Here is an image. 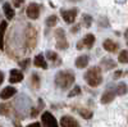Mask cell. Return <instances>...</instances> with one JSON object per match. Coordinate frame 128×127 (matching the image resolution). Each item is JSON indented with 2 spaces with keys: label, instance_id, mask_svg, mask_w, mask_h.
I'll use <instances>...</instances> for the list:
<instances>
[{
  "label": "cell",
  "instance_id": "obj_1",
  "mask_svg": "<svg viewBox=\"0 0 128 127\" xmlns=\"http://www.w3.org/2000/svg\"><path fill=\"white\" fill-rule=\"evenodd\" d=\"M74 80H76V77L72 73V71H60L55 76V85L62 90H67L74 83Z\"/></svg>",
  "mask_w": 128,
  "mask_h": 127
},
{
  "label": "cell",
  "instance_id": "obj_2",
  "mask_svg": "<svg viewBox=\"0 0 128 127\" xmlns=\"http://www.w3.org/2000/svg\"><path fill=\"white\" fill-rule=\"evenodd\" d=\"M84 80L86 82L90 85L91 87H96L102 82V75H101V69L100 67L95 66V67H91L87 69V72L84 73Z\"/></svg>",
  "mask_w": 128,
  "mask_h": 127
},
{
  "label": "cell",
  "instance_id": "obj_3",
  "mask_svg": "<svg viewBox=\"0 0 128 127\" xmlns=\"http://www.w3.org/2000/svg\"><path fill=\"white\" fill-rule=\"evenodd\" d=\"M37 45V31L34 26L28 25L24 31V49L26 51L34 50Z\"/></svg>",
  "mask_w": 128,
  "mask_h": 127
},
{
  "label": "cell",
  "instance_id": "obj_4",
  "mask_svg": "<svg viewBox=\"0 0 128 127\" xmlns=\"http://www.w3.org/2000/svg\"><path fill=\"white\" fill-rule=\"evenodd\" d=\"M55 39H56V49H59V50H66V49H68L69 44L67 42L66 32L63 31V28L55 30Z\"/></svg>",
  "mask_w": 128,
  "mask_h": 127
},
{
  "label": "cell",
  "instance_id": "obj_5",
  "mask_svg": "<svg viewBox=\"0 0 128 127\" xmlns=\"http://www.w3.org/2000/svg\"><path fill=\"white\" fill-rule=\"evenodd\" d=\"M41 123L44 127H59L58 121L50 112H44L41 114Z\"/></svg>",
  "mask_w": 128,
  "mask_h": 127
},
{
  "label": "cell",
  "instance_id": "obj_6",
  "mask_svg": "<svg viewBox=\"0 0 128 127\" xmlns=\"http://www.w3.org/2000/svg\"><path fill=\"white\" fill-rule=\"evenodd\" d=\"M60 14H62V18L66 21L67 23H73L76 17H77V14H78V10L74 9V8L69 9V10H62Z\"/></svg>",
  "mask_w": 128,
  "mask_h": 127
},
{
  "label": "cell",
  "instance_id": "obj_7",
  "mask_svg": "<svg viewBox=\"0 0 128 127\" xmlns=\"http://www.w3.org/2000/svg\"><path fill=\"white\" fill-rule=\"evenodd\" d=\"M26 13H27V17L30 19H37L38 16H40V5L38 4H35V3L30 4L27 7Z\"/></svg>",
  "mask_w": 128,
  "mask_h": 127
},
{
  "label": "cell",
  "instance_id": "obj_8",
  "mask_svg": "<svg viewBox=\"0 0 128 127\" xmlns=\"http://www.w3.org/2000/svg\"><path fill=\"white\" fill-rule=\"evenodd\" d=\"M115 95H116L115 89H113V87L106 89V90L104 91V94H102V96H101V103H102V104H109V103H112V101L114 100V98H115Z\"/></svg>",
  "mask_w": 128,
  "mask_h": 127
},
{
  "label": "cell",
  "instance_id": "obj_9",
  "mask_svg": "<svg viewBox=\"0 0 128 127\" xmlns=\"http://www.w3.org/2000/svg\"><path fill=\"white\" fill-rule=\"evenodd\" d=\"M60 126L62 127H80V123L70 115H63L60 118Z\"/></svg>",
  "mask_w": 128,
  "mask_h": 127
},
{
  "label": "cell",
  "instance_id": "obj_10",
  "mask_svg": "<svg viewBox=\"0 0 128 127\" xmlns=\"http://www.w3.org/2000/svg\"><path fill=\"white\" fill-rule=\"evenodd\" d=\"M102 48L106 51H109V53H115V51L119 50V44L115 42V41H113V40H110V39H106L102 42Z\"/></svg>",
  "mask_w": 128,
  "mask_h": 127
},
{
  "label": "cell",
  "instance_id": "obj_11",
  "mask_svg": "<svg viewBox=\"0 0 128 127\" xmlns=\"http://www.w3.org/2000/svg\"><path fill=\"white\" fill-rule=\"evenodd\" d=\"M23 80V73L19 69H12L10 71V77H9V82L10 83H17Z\"/></svg>",
  "mask_w": 128,
  "mask_h": 127
},
{
  "label": "cell",
  "instance_id": "obj_12",
  "mask_svg": "<svg viewBox=\"0 0 128 127\" xmlns=\"http://www.w3.org/2000/svg\"><path fill=\"white\" fill-rule=\"evenodd\" d=\"M14 94H17V89L16 87H12V86H6L2 90V92H0V98H2L3 100L5 99H9L12 98Z\"/></svg>",
  "mask_w": 128,
  "mask_h": 127
},
{
  "label": "cell",
  "instance_id": "obj_13",
  "mask_svg": "<svg viewBox=\"0 0 128 127\" xmlns=\"http://www.w3.org/2000/svg\"><path fill=\"white\" fill-rule=\"evenodd\" d=\"M100 66H101L105 71H109V69H113V68L116 67V63H115L113 59H110V58H102L101 62H100Z\"/></svg>",
  "mask_w": 128,
  "mask_h": 127
},
{
  "label": "cell",
  "instance_id": "obj_14",
  "mask_svg": "<svg viewBox=\"0 0 128 127\" xmlns=\"http://www.w3.org/2000/svg\"><path fill=\"white\" fill-rule=\"evenodd\" d=\"M13 112V105L10 103H2L0 104V114L2 115H5V117H8V115H10Z\"/></svg>",
  "mask_w": 128,
  "mask_h": 127
},
{
  "label": "cell",
  "instance_id": "obj_15",
  "mask_svg": "<svg viewBox=\"0 0 128 127\" xmlns=\"http://www.w3.org/2000/svg\"><path fill=\"white\" fill-rule=\"evenodd\" d=\"M82 44H83V46L86 49H91L94 46V44H95V36L92 34H87L82 39Z\"/></svg>",
  "mask_w": 128,
  "mask_h": 127
},
{
  "label": "cell",
  "instance_id": "obj_16",
  "mask_svg": "<svg viewBox=\"0 0 128 127\" xmlns=\"http://www.w3.org/2000/svg\"><path fill=\"white\" fill-rule=\"evenodd\" d=\"M34 64H35L36 67H38V68H42V69H46V68H48V64H46L45 58H44V55H42V54H38V55L35 57Z\"/></svg>",
  "mask_w": 128,
  "mask_h": 127
},
{
  "label": "cell",
  "instance_id": "obj_17",
  "mask_svg": "<svg viewBox=\"0 0 128 127\" xmlns=\"http://www.w3.org/2000/svg\"><path fill=\"white\" fill-rule=\"evenodd\" d=\"M88 57L87 55H80L77 59H76V67L77 68H86L87 67V64H88Z\"/></svg>",
  "mask_w": 128,
  "mask_h": 127
},
{
  "label": "cell",
  "instance_id": "obj_18",
  "mask_svg": "<svg viewBox=\"0 0 128 127\" xmlns=\"http://www.w3.org/2000/svg\"><path fill=\"white\" fill-rule=\"evenodd\" d=\"M8 27V22H2L0 23V50H4V35H5V30Z\"/></svg>",
  "mask_w": 128,
  "mask_h": 127
},
{
  "label": "cell",
  "instance_id": "obj_19",
  "mask_svg": "<svg viewBox=\"0 0 128 127\" xmlns=\"http://www.w3.org/2000/svg\"><path fill=\"white\" fill-rule=\"evenodd\" d=\"M3 10H4V14L8 19H13L14 18V10L12 9V7H10L9 3H4L3 5Z\"/></svg>",
  "mask_w": 128,
  "mask_h": 127
},
{
  "label": "cell",
  "instance_id": "obj_20",
  "mask_svg": "<svg viewBox=\"0 0 128 127\" xmlns=\"http://www.w3.org/2000/svg\"><path fill=\"white\" fill-rule=\"evenodd\" d=\"M46 57H48L49 60L54 62L55 66H59V64H60V59H59V57H58L56 53H54V51H46Z\"/></svg>",
  "mask_w": 128,
  "mask_h": 127
},
{
  "label": "cell",
  "instance_id": "obj_21",
  "mask_svg": "<svg viewBox=\"0 0 128 127\" xmlns=\"http://www.w3.org/2000/svg\"><path fill=\"white\" fill-rule=\"evenodd\" d=\"M115 91H116V95H124V94H127V91H128V87H127V85H126V83L120 82V83H118V85H116Z\"/></svg>",
  "mask_w": 128,
  "mask_h": 127
},
{
  "label": "cell",
  "instance_id": "obj_22",
  "mask_svg": "<svg viewBox=\"0 0 128 127\" xmlns=\"http://www.w3.org/2000/svg\"><path fill=\"white\" fill-rule=\"evenodd\" d=\"M118 62L122 64H127L128 63V50H122L118 55Z\"/></svg>",
  "mask_w": 128,
  "mask_h": 127
},
{
  "label": "cell",
  "instance_id": "obj_23",
  "mask_svg": "<svg viewBox=\"0 0 128 127\" xmlns=\"http://www.w3.org/2000/svg\"><path fill=\"white\" fill-rule=\"evenodd\" d=\"M78 113L82 115L84 119H90V118H92V112L88 110V109H86V108H80V109H78Z\"/></svg>",
  "mask_w": 128,
  "mask_h": 127
},
{
  "label": "cell",
  "instance_id": "obj_24",
  "mask_svg": "<svg viewBox=\"0 0 128 127\" xmlns=\"http://www.w3.org/2000/svg\"><path fill=\"white\" fill-rule=\"evenodd\" d=\"M56 22H58L56 16H50V17H48V18H46L45 25H46L48 27H54V26L56 25Z\"/></svg>",
  "mask_w": 128,
  "mask_h": 127
},
{
  "label": "cell",
  "instance_id": "obj_25",
  "mask_svg": "<svg viewBox=\"0 0 128 127\" xmlns=\"http://www.w3.org/2000/svg\"><path fill=\"white\" fill-rule=\"evenodd\" d=\"M82 22H83L84 26H86V28L91 27V25H92V17L90 14H83L82 16Z\"/></svg>",
  "mask_w": 128,
  "mask_h": 127
},
{
  "label": "cell",
  "instance_id": "obj_26",
  "mask_svg": "<svg viewBox=\"0 0 128 127\" xmlns=\"http://www.w3.org/2000/svg\"><path fill=\"white\" fill-rule=\"evenodd\" d=\"M31 83H32V86L36 87V89L40 87V77H38L37 73H34V75L31 76Z\"/></svg>",
  "mask_w": 128,
  "mask_h": 127
},
{
  "label": "cell",
  "instance_id": "obj_27",
  "mask_svg": "<svg viewBox=\"0 0 128 127\" xmlns=\"http://www.w3.org/2000/svg\"><path fill=\"white\" fill-rule=\"evenodd\" d=\"M38 101H40V105H38V107H37V108H34V109L31 110V117H32V118H35L36 115L38 114V112L42 109V107H44V104H42V100L40 99Z\"/></svg>",
  "mask_w": 128,
  "mask_h": 127
},
{
  "label": "cell",
  "instance_id": "obj_28",
  "mask_svg": "<svg viewBox=\"0 0 128 127\" xmlns=\"http://www.w3.org/2000/svg\"><path fill=\"white\" fill-rule=\"evenodd\" d=\"M81 94V87L80 86H76V87H74L69 94H68V96L69 98H73V96H77V95H80Z\"/></svg>",
  "mask_w": 128,
  "mask_h": 127
},
{
  "label": "cell",
  "instance_id": "obj_29",
  "mask_svg": "<svg viewBox=\"0 0 128 127\" xmlns=\"http://www.w3.org/2000/svg\"><path fill=\"white\" fill-rule=\"evenodd\" d=\"M124 75H128V72H123V71H116L115 73H114V78L116 80V78H119V77H122V76H124Z\"/></svg>",
  "mask_w": 128,
  "mask_h": 127
},
{
  "label": "cell",
  "instance_id": "obj_30",
  "mask_svg": "<svg viewBox=\"0 0 128 127\" xmlns=\"http://www.w3.org/2000/svg\"><path fill=\"white\" fill-rule=\"evenodd\" d=\"M30 62H31L30 59H24V60H22V62H19L18 64L22 67V68H27V67L30 66Z\"/></svg>",
  "mask_w": 128,
  "mask_h": 127
},
{
  "label": "cell",
  "instance_id": "obj_31",
  "mask_svg": "<svg viewBox=\"0 0 128 127\" xmlns=\"http://www.w3.org/2000/svg\"><path fill=\"white\" fill-rule=\"evenodd\" d=\"M80 27H81L80 25H76V26H73V27L70 28V32H72V34H77L78 31H80Z\"/></svg>",
  "mask_w": 128,
  "mask_h": 127
},
{
  "label": "cell",
  "instance_id": "obj_32",
  "mask_svg": "<svg viewBox=\"0 0 128 127\" xmlns=\"http://www.w3.org/2000/svg\"><path fill=\"white\" fill-rule=\"evenodd\" d=\"M23 2H24V0H13V3H14V7H16V8L20 7V5L23 4Z\"/></svg>",
  "mask_w": 128,
  "mask_h": 127
},
{
  "label": "cell",
  "instance_id": "obj_33",
  "mask_svg": "<svg viewBox=\"0 0 128 127\" xmlns=\"http://www.w3.org/2000/svg\"><path fill=\"white\" fill-rule=\"evenodd\" d=\"M27 127H41V124H40L38 122H34V123H31V124H28Z\"/></svg>",
  "mask_w": 128,
  "mask_h": 127
},
{
  "label": "cell",
  "instance_id": "obj_34",
  "mask_svg": "<svg viewBox=\"0 0 128 127\" xmlns=\"http://www.w3.org/2000/svg\"><path fill=\"white\" fill-rule=\"evenodd\" d=\"M83 48H84V46H83V44H82V40H81V41L78 42V45H77V49H78V50H82Z\"/></svg>",
  "mask_w": 128,
  "mask_h": 127
},
{
  "label": "cell",
  "instance_id": "obj_35",
  "mask_svg": "<svg viewBox=\"0 0 128 127\" xmlns=\"http://www.w3.org/2000/svg\"><path fill=\"white\" fill-rule=\"evenodd\" d=\"M3 81H4V73H3L2 71H0V85L3 83Z\"/></svg>",
  "mask_w": 128,
  "mask_h": 127
},
{
  "label": "cell",
  "instance_id": "obj_36",
  "mask_svg": "<svg viewBox=\"0 0 128 127\" xmlns=\"http://www.w3.org/2000/svg\"><path fill=\"white\" fill-rule=\"evenodd\" d=\"M124 39H126V44H127V46H128V30L124 32Z\"/></svg>",
  "mask_w": 128,
  "mask_h": 127
},
{
  "label": "cell",
  "instance_id": "obj_37",
  "mask_svg": "<svg viewBox=\"0 0 128 127\" xmlns=\"http://www.w3.org/2000/svg\"><path fill=\"white\" fill-rule=\"evenodd\" d=\"M69 2H73V3H76V2H80V0H69Z\"/></svg>",
  "mask_w": 128,
  "mask_h": 127
}]
</instances>
